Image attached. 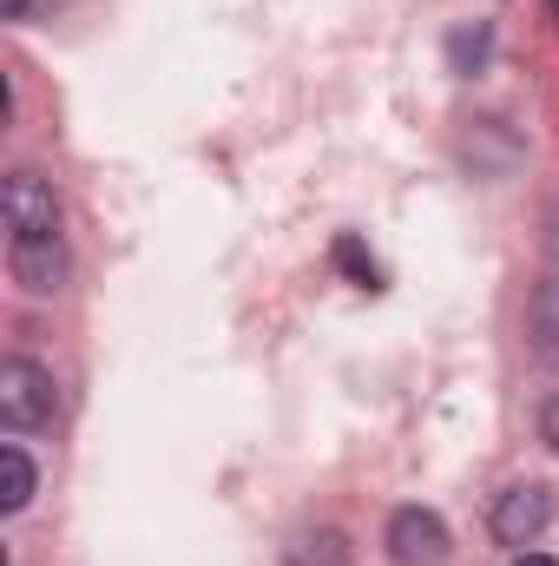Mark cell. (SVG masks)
Instances as JSON below:
<instances>
[{
  "instance_id": "9c48e42d",
  "label": "cell",
  "mask_w": 559,
  "mask_h": 566,
  "mask_svg": "<svg viewBox=\"0 0 559 566\" xmlns=\"http://www.w3.org/2000/svg\"><path fill=\"white\" fill-rule=\"evenodd\" d=\"M40 7H53V0H0V13H7V20H33Z\"/></svg>"
},
{
  "instance_id": "30bf717a",
  "label": "cell",
  "mask_w": 559,
  "mask_h": 566,
  "mask_svg": "<svg viewBox=\"0 0 559 566\" xmlns=\"http://www.w3.org/2000/svg\"><path fill=\"white\" fill-rule=\"evenodd\" d=\"M540 434L559 448V396H547V409H540Z\"/></svg>"
},
{
  "instance_id": "3957f363",
  "label": "cell",
  "mask_w": 559,
  "mask_h": 566,
  "mask_svg": "<svg viewBox=\"0 0 559 566\" xmlns=\"http://www.w3.org/2000/svg\"><path fill=\"white\" fill-rule=\"evenodd\" d=\"M389 554H395V566H441L447 560V521L434 507H402L389 521Z\"/></svg>"
},
{
  "instance_id": "5b68a950",
  "label": "cell",
  "mask_w": 559,
  "mask_h": 566,
  "mask_svg": "<svg viewBox=\"0 0 559 566\" xmlns=\"http://www.w3.org/2000/svg\"><path fill=\"white\" fill-rule=\"evenodd\" d=\"M7 264H13V283L20 290L53 296L66 283V244L60 238H7Z\"/></svg>"
},
{
  "instance_id": "6da1fadb",
  "label": "cell",
  "mask_w": 559,
  "mask_h": 566,
  "mask_svg": "<svg viewBox=\"0 0 559 566\" xmlns=\"http://www.w3.org/2000/svg\"><path fill=\"white\" fill-rule=\"evenodd\" d=\"M0 211H7V238H60V198L40 171H7Z\"/></svg>"
},
{
  "instance_id": "7c38bea8",
  "label": "cell",
  "mask_w": 559,
  "mask_h": 566,
  "mask_svg": "<svg viewBox=\"0 0 559 566\" xmlns=\"http://www.w3.org/2000/svg\"><path fill=\"white\" fill-rule=\"evenodd\" d=\"M553 13H559V0H553Z\"/></svg>"
},
{
  "instance_id": "277c9868",
  "label": "cell",
  "mask_w": 559,
  "mask_h": 566,
  "mask_svg": "<svg viewBox=\"0 0 559 566\" xmlns=\"http://www.w3.org/2000/svg\"><path fill=\"white\" fill-rule=\"evenodd\" d=\"M547 521H553V494H547L540 481L507 488V494L494 501V534H500L507 547H534V541L547 534Z\"/></svg>"
},
{
  "instance_id": "ba28073f",
  "label": "cell",
  "mask_w": 559,
  "mask_h": 566,
  "mask_svg": "<svg viewBox=\"0 0 559 566\" xmlns=\"http://www.w3.org/2000/svg\"><path fill=\"white\" fill-rule=\"evenodd\" d=\"M487 46H494V33H487V27H474V33H454V40H447V53H454V66H461V73H467V60L481 66V60H487Z\"/></svg>"
},
{
  "instance_id": "8992f818",
  "label": "cell",
  "mask_w": 559,
  "mask_h": 566,
  "mask_svg": "<svg viewBox=\"0 0 559 566\" xmlns=\"http://www.w3.org/2000/svg\"><path fill=\"white\" fill-rule=\"evenodd\" d=\"M0 474H7V488H0V514H20V507L33 501V461H27L20 441L0 448Z\"/></svg>"
},
{
  "instance_id": "8fae6325",
  "label": "cell",
  "mask_w": 559,
  "mask_h": 566,
  "mask_svg": "<svg viewBox=\"0 0 559 566\" xmlns=\"http://www.w3.org/2000/svg\"><path fill=\"white\" fill-rule=\"evenodd\" d=\"M514 566H559V560H547V554H520Z\"/></svg>"
},
{
  "instance_id": "7a4b0ae2",
  "label": "cell",
  "mask_w": 559,
  "mask_h": 566,
  "mask_svg": "<svg viewBox=\"0 0 559 566\" xmlns=\"http://www.w3.org/2000/svg\"><path fill=\"white\" fill-rule=\"evenodd\" d=\"M0 422L7 428H40L53 422V376L27 356L0 363Z\"/></svg>"
},
{
  "instance_id": "52a82bcc",
  "label": "cell",
  "mask_w": 559,
  "mask_h": 566,
  "mask_svg": "<svg viewBox=\"0 0 559 566\" xmlns=\"http://www.w3.org/2000/svg\"><path fill=\"white\" fill-rule=\"evenodd\" d=\"M336 264H342L349 277L362 283V290H382V271H376V258H369V251H362L356 238H342V244H336Z\"/></svg>"
}]
</instances>
